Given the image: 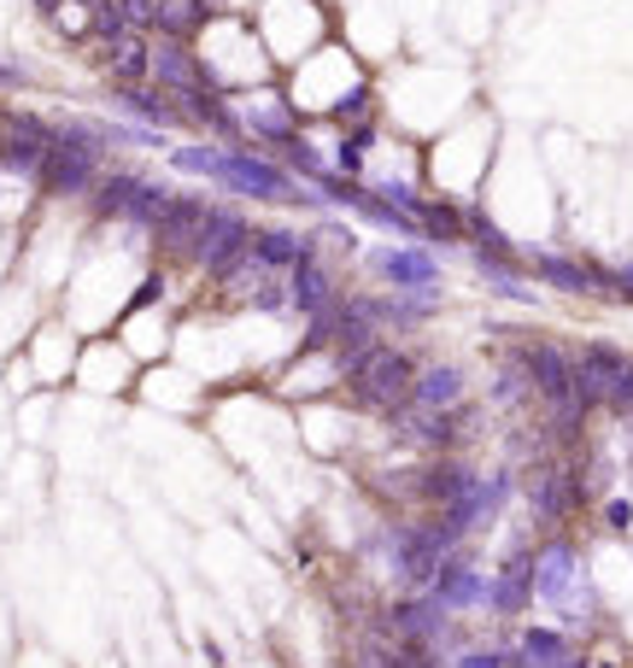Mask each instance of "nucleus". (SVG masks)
Listing matches in <instances>:
<instances>
[{"mask_svg":"<svg viewBox=\"0 0 633 668\" xmlns=\"http://www.w3.org/2000/svg\"><path fill=\"white\" fill-rule=\"evenodd\" d=\"M340 382H347L352 405L375 410V417H393L399 405H410V387H417V364H410V352L399 347H382L375 340L370 352H358L340 364Z\"/></svg>","mask_w":633,"mask_h":668,"instance_id":"f257e3e1","label":"nucleus"},{"mask_svg":"<svg viewBox=\"0 0 633 668\" xmlns=\"http://www.w3.org/2000/svg\"><path fill=\"white\" fill-rule=\"evenodd\" d=\"M217 188H229V194H247V200H305L294 170L259 159L252 147L217 152Z\"/></svg>","mask_w":633,"mask_h":668,"instance_id":"f03ea898","label":"nucleus"},{"mask_svg":"<svg viewBox=\"0 0 633 668\" xmlns=\"http://www.w3.org/2000/svg\"><path fill=\"white\" fill-rule=\"evenodd\" d=\"M94 205L106 217H124V223H135V229H159V217H165V205H170V194L159 182H147V177H100V188H94Z\"/></svg>","mask_w":633,"mask_h":668,"instance_id":"7ed1b4c3","label":"nucleus"},{"mask_svg":"<svg viewBox=\"0 0 633 668\" xmlns=\"http://www.w3.org/2000/svg\"><path fill=\"white\" fill-rule=\"evenodd\" d=\"M252 223L235 212H224V205H212V217H205V229H200V247H194V264L205 270V276H224V270L235 264V259H247V247H252Z\"/></svg>","mask_w":633,"mask_h":668,"instance_id":"20e7f679","label":"nucleus"},{"mask_svg":"<svg viewBox=\"0 0 633 668\" xmlns=\"http://www.w3.org/2000/svg\"><path fill=\"white\" fill-rule=\"evenodd\" d=\"M534 598L552 610H569V598H587V575H580V552L569 540H552L534 552Z\"/></svg>","mask_w":633,"mask_h":668,"instance_id":"39448f33","label":"nucleus"},{"mask_svg":"<svg viewBox=\"0 0 633 668\" xmlns=\"http://www.w3.org/2000/svg\"><path fill=\"white\" fill-rule=\"evenodd\" d=\"M370 270L399 294H422V287H440V264L429 247H382L370 252Z\"/></svg>","mask_w":633,"mask_h":668,"instance_id":"423d86ee","label":"nucleus"},{"mask_svg":"<svg viewBox=\"0 0 633 668\" xmlns=\"http://www.w3.org/2000/svg\"><path fill=\"white\" fill-rule=\"evenodd\" d=\"M205 217H212V205H205L200 194H170L165 217H159V229H152V241H159L170 259H194Z\"/></svg>","mask_w":633,"mask_h":668,"instance_id":"0eeeda50","label":"nucleus"},{"mask_svg":"<svg viewBox=\"0 0 633 668\" xmlns=\"http://www.w3.org/2000/svg\"><path fill=\"white\" fill-rule=\"evenodd\" d=\"M152 89H165L170 100H182L194 89H212V77H205V65L188 54V42L165 36V42H152Z\"/></svg>","mask_w":633,"mask_h":668,"instance_id":"6e6552de","label":"nucleus"},{"mask_svg":"<svg viewBox=\"0 0 633 668\" xmlns=\"http://www.w3.org/2000/svg\"><path fill=\"white\" fill-rule=\"evenodd\" d=\"M54 147H59V129L36 124V117H19V124H12V135L0 141V165L36 182L42 170H47V159H54Z\"/></svg>","mask_w":633,"mask_h":668,"instance_id":"1a4fd4ad","label":"nucleus"},{"mask_svg":"<svg viewBox=\"0 0 633 668\" xmlns=\"http://www.w3.org/2000/svg\"><path fill=\"white\" fill-rule=\"evenodd\" d=\"M387 633H393L399 645H434L440 633H447V604H440L434 592L399 598V604L387 610Z\"/></svg>","mask_w":633,"mask_h":668,"instance_id":"9d476101","label":"nucleus"},{"mask_svg":"<svg viewBox=\"0 0 633 668\" xmlns=\"http://www.w3.org/2000/svg\"><path fill=\"white\" fill-rule=\"evenodd\" d=\"M235 112H241V124H247V141L282 147V141H294V135H299V117L287 112L282 94H252V100H241Z\"/></svg>","mask_w":633,"mask_h":668,"instance_id":"9b49d317","label":"nucleus"},{"mask_svg":"<svg viewBox=\"0 0 633 668\" xmlns=\"http://www.w3.org/2000/svg\"><path fill=\"white\" fill-rule=\"evenodd\" d=\"M447 610H482L487 598H493V580L475 569V563H464V557H447L440 563V575H434V587H429Z\"/></svg>","mask_w":633,"mask_h":668,"instance_id":"f8f14e48","label":"nucleus"},{"mask_svg":"<svg viewBox=\"0 0 633 668\" xmlns=\"http://www.w3.org/2000/svg\"><path fill=\"white\" fill-rule=\"evenodd\" d=\"M628 358L615 352V347H580L575 352V393H580V405H604L610 399V387H615V375H622Z\"/></svg>","mask_w":633,"mask_h":668,"instance_id":"ddd939ff","label":"nucleus"},{"mask_svg":"<svg viewBox=\"0 0 633 668\" xmlns=\"http://www.w3.org/2000/svg\"><path fill=\"white\" fill-rule=\"evenodd\" d=\"M499 615H522L528 604H534V552L528 545H517V552L505 557V569L493 575V598H487Z\"/></svg>","mask_w":633,"mask_h":668,"instance_id":"4468645a","label":"nucleus"},{"mask_svg":"<svg viewBox=\"0 0 633 668\" xmlns=\"http://www.w3.org/2000/svg\"><path fill=\"white\" fill-rule=\"evenodd\" d=\"M335 299H340V294H335V276L312 259V252H305V259L287 270V305H294V312H305V317H317V312H329Z\"/></svg>","mask_w":633,"mask_h":668,"instance_id":"2eb2a0df","label":"nucleus"},{"mask_svg":"<svg viewBox=\"0 0 633 668\" xmlns=\"http://www.w3.org/2000/svg\"><path fill=\"white\" fill-rule=\"evenodd\" d=\"M94 165L100 159H89V152H77V147H54V159H47V170L36 182L47 188V194H94L100 188Z\"/></svg>","mask_w":633,"mask_h":668,"instance_id":"dca6fc26","label":"nucleus"},{"mask_svg":"<svg viewBox=\"0 0 633 668\" xmlns=\"http://www.w3.org/2000/svg\"><path fill=\"white\" fill-rule=\"evenodd\" d=\"M124 117H142V129H170V124H188V117L177 112V100H170L165 89H147V82H135V89H117V100H112Z\"/></svg>","mask_w":633,"mask_h":668,"instance_id":"f3484780","label":"nucleus"},{"mask_svg":"<svg viewBox=\"0 0 633 668\" xmlns=\"http://www.w3.org/2000/svg\"><path fill=\"white\" fill-rule=\"evenodd\" d=\"M540 282L563 287V294H604V270L587 264V259H563V252H540L534 259Z\"/></svg>","mask_w":633,"mask_h":668,"instance_id":"a211bd4d","label":"nucleus"},{"mask_svg":"<svg viewBox=\"0 0 633 668\" xmlns=\"http://www.w3.org/2000/svg\"><path fill=\"white\" fill-rule=\"evenodd\" d=\"M410 405H417V410H457V405H464V370H452V364H429V370H417Z\"/></svg>","mask_w":633,"mask_h":668,"instance_id":"6ab92c4d","label":"nucleus"},{"mask_svg":"<svg viewBox=\"0 0 633 668\" xmlns=\"http://www.w3.org/2000/svg\"><path fill=\"white\" fill-rule=\"evenodd\" d=\"M475 482H482L475 469L452 464V457H440V464H429V469L417 475V499H429V505H440V510H447L452 499H464V492H470Z\"/></svg>","mask_w":633,"mask_h":668,"instance_id":"aec40b11","label":"nucleus"},{"mask_svg":"<svg viewBox=\"0 0 633 668\" xmlns=\"http://www.w3.org/2000/svg\"><path fill=\"white\" fill-rule=\"evenodd\" d=\"M528 499H534V510L545 522H563L575 510V482L569 469H534L528 475Z\"/></svg>","mask_w":633,"mask_h":668,"instance_id":"412c9836","label":"nucleus"},{"mask_svg":"<svg viewBox=\"0 0 633 668\" xmlns=\"http://www.w3.org/2000/svg\"><path fill=\"white\" fill-rule=\"evenodd\" d=\"M106 65L117 77V89H135V82H152V42L135 30L124 42H106Z\"/></svg>","mask_w":633,"mask_h":668,"instance_id":"4be33fe9","label":"nucleus"},{"mask_svg":"<svg viewBox=\"0 0 633 668\" xmlns=\"http://www.w3.org/2000/svg\"><path fill=\"white\" fill-rule=\"evenodd\" d=\"M147 19H152L159 36L188 42V30H200L205 19H212V7H205V0H147Z\"/></svg>","mask_w":633,"mask_h":668,"instance_id":"5701e85b","label":"nucleus"},{"mask_svg":"<svg viewBox=\"0 0 633 668\" xmlns=\"http://www.w3.org/2000/svg\"><path fill=\"white\" fill-rule=\"evenodd\" d=\"M305 252H312V241H299L294 229H259L252 235V259H259L264 270H294Z\"/></svg>","mask_w":633,"mask_h":668,"instance_id":"b1692460","label":"nucleus"},{"mask_svg":"<svg viewBox=\"0 0 633 668\" xmlns=\"http://www.w3.org/2000/svg\"><path fill=\"white\" fill-rule=\"evenodd\" d=\"M569 657V639L557 627H522V645L510 650V668H545Z\"/></svg>","mask_w":633,"mask_h":668,"instance_id":"393cba45","label":"nucleus"},{"mask_svg":"<svg viewBox=\"0 0 633 668\" xmlns=\"http://www.w3.org/2000/svg\"><path fill=\"white\" fill-rule=\"evenodd\" d=\"M417 229L434 235V241H464V212H457V205H440V200H422Z\"/></svg>","mask_w":633,"mask_h":668,"instance_id":"a878e982","label":"nucleus"},{"mask_svg":"<svg viewBox=\"0 0 633 668\" xmlns=\"http://www.w3.org/2000/svg\"><path fill=\"white\" fill-rule=\"evenodd\" d=\"M170 165L188 170V177L217 182V147H170Z\"/></svg>","mask_w":633,"mask_h":668,"instance_id":"bb28decb","label":"nucleus"},{"mask_svg":"<svg viewBox=\"0 0 633 668\" xmlns=\"http://www.w3.org/2000/svg\"><path fill=\"white\" fill-rule=\"evenodd\" d=\"M370 141H375V129H370V124H364V129H352L347 141H340V152H335L340 177H358V170H364V152H370Z\"/></svg>","mask_w":633,"mask_h":668,"instance_id":"cd10ccee","label":"nucleus"},{"mask_svg":"<svg viewBox=\"0 0 633 668\" xmlns=\"http://www.w3.org/2000/svg\"><path fill=\"white\" fill-rule=\"evenodd\" d=\"M528 393H534V382H528V370L510 358V364L499 370V387H493V399H499V405H522Z\"/></svg>","mask_w":633,"mask_h":668,"instance_id":"c85d7f7f","label":"nucleus"},{"mask_svg":"<svg viewBox=\"0 0 633 668\" xmlns=\"http://www.w3.org/2000/svg\"><path fill=\"white\" fill-rule=\"evenodd\" d=\"M370 112H375L370 82H358V89H347V94H340V106H335V117H347V124H358V117H370Z\"/></svg>","mask_w":633,"mask_h":668,"instance_id":"c756f323","label":"nucleus"},{"mask_svg":"<svg viewBox=\"0 0 633 668\" xmlns=\"http://www.w3.org/2000/svg\"><path fill=\"white\" fill-rule=\"evenodd\" d=\"M604 405H610V410H622V417L633 410V358L622 364V375H615V387H610V399H604Z\"/></svg>","mask_w":633,"mask_h":668,"instance_id":"7c9ffc66","label":"nucleus"},{"mask_svg":"<svg viewBox=\"0 0 633 668\" xmlns=\"http://www.w3.org/2000/svg\"><path fill=\"white\" fill-rule=\"evenodd\" d=\"M457 668H510V650H464Z\"/></svg>","mask_w":633,"mask_h":668,"instance_id":"2f4dec72","label":"nucleus"},{"mask_svg":"<svg viewBox=\"0 0 633 668\" xmlns=\"http://www.w3.org/2000/svg\"><path fill=\"white\" fill-rule=\"evenodd\" d=\"M604 294H615V299H633V264H615V270H604Z\"/></svg>","mask_w":633,"mask_h":668,"instance_id":"473e14b6","label":"nucleus"},{"mask_svg":"<svg viewBox=\"0 0 633 668\" xmlns=\"http://www.w3.org/2000/svg\"><path fill=\"white\" fill-rule=\"evenodd\" d=\"M604 528H610V534H628V528H633V505L628 499H610L604 505Z\"/></svg>","mask_w":633,"mask_h":668,"instance_id":"72a5a7b5","label":"nucleus"},{"mask_svg":"<svg viewBox=\"0 0 633 668\" xmlns=\"http://www.w3.org/2000/svg\"><path fill=\"white\" fill-rule=\"evenodd\" d=\"M159 294H165V282H159V276H147V282H142V294L129 299V312H142V305H152Z\"/></svg>","mask_w":633,"mask_h":668,"instance_id":"f704fd0d","label":"nucleus"},{"mask_svg":"<svg viewBox=\"0 0 633 668\" xmlns=\"http://www.w3.org/2000/svg\"><path fill=\"white\" fill-rule=\"evenodd\" d=\"M0 82H19V65H0Z\"/></svg>","mask_w":633,"mask_h":668,"instance_id":"c9c22d12","label":"nucleus"},{"mask_svg":"<svg viewBox=\"0 0 633 668\" xmlns=\"http://www.w3.org/2000/svg\"><path fill=\"white\" fill-rule=\"evenodd\" d=\"M598 668H615V663H598Z\"/></svg>","mask_w":633,"mask_h":668,"instance_id":"e433bc0d","label":"nucleus"}]
</instances>
